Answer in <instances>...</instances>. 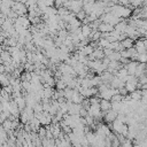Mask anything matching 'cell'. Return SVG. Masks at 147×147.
Here are the masks:
<instances>
[{
	"label": "cell",
	"mask_w": 147,
	"mask_h": 147,
	"mask_svg": "<svg viewBox=\"0 0 147 147\" xmlns=\"http://www.w3.org/2000/svg\"><path fill=\"white\" fill-rule=\"evenodd\" d=\"M9 78H10V77L7 75V72L0 74V84H1L3 87L8 86V85H9Z\"/></svg>",
	"instance_id": "5"
},
{
	"label": "cell",
	"mask_w": 147,
	"mask_h": 147,
	"mask_svg": "<svg viewBox=\"0 0 147 147\" xmlns=\"http://www.w3.org/2000/svg\"><path fill=\"white\" fill-rule=\"evenodd\" d=\"M114 30V26L109 23H100L98 25V31L101 32V33H108V32H111Z\"/></svg>",
	"instance_id": "1"
},
{
	"label": "cell",
	"mask_w": 147,
	"mask_h": 147,
	"mask_svg": "<svg viewBox=\"0 0 147 147\" xmlns=\"http://www.w3.org/2000/svg\"><path fill=\"white\" fill-rule=\"evenodd\" d=\"M119 42H121V45L124 47V49L130 48V47H133V44H134V41H133L132 38H124V39L121 40Z\"/></svg>",
	"instance_id": "4"
},
{
	"label": "cell",
	"mask_w": 147,
	"mask_h": 147,
	"mask_svg": "<svg viewBox=\"0 0 147 147\" xmlns=\"http://www.w3.org/2000/svg\"><path fill=\"white\" fill-rule=\"evenodd\" d=\"M2 72H5V65L1 63L0 64V74H2Z\"/></svg>",
	"instance_id": "8"
},
{
	"label": "cell",
	"mask_w": 147,
	"mask_h": 147,
	"mask_svg": "<svg viewBox=\"0 0 147 147\" xmlns=\"http://www.w3.org/2000/svg\"><path fill=\"white\" fill-rule=\"evenodd\" d=\"M0 56H1L2 63L3 62H10L11 61V56H10V53L8 51H1L0 52Z\"/></svg>",
	"instance_id": "6"
},
{
	"label": "cell",
	"mask_w": 147,
	"mask_h": 147,
	"mask_svg": "<svg viewBox=\"0 0 147 147\" xmlns=\"http://www.w3.org/2000/svg\"><path fill=\"white\" fill-rule=\"evenodd\" d=\"M106 116V121L107 122H113V121H115L116 119V117H117V115H118V113L116 111V110H114V109H109V110H107L106 111V114H105Z\"/></svg>",
	"instance_id": "3"
},
{
	"label": "cell",
	"mask_w": 147,
	"mask_h": 147,
	"mask_svg": "<svg viewBox=\"0 0 147 147\" xmlns=\"http://www.w3.org/2000/svg\"><path fill=\"white\" fill-rule=\"evenodd\" d=\"M15 102H16V105H17V107H18V109H23V108H25V106H26V102H25V99H24V98H22L21 95L16 98V100H15Z\"/></svg>",
	"instance_id": "7"
},
{
	"label": "cell",
	"mask_w": 147,
	"mask_h": 147,
	"mask_svg": "<svg viewBox=\"0 0 147 147\" xmlns=\"http://www.w3.org/2000/svg\"><path fill=\"white\" fill-rule=\"evenodd\" d=\"M99 107H100V110H103L105 113L107 110H109L111 108V102L110 100H106V99H100L99 101Z\"/></svg>",
	"instance_id": "2"
}]
</instances>
